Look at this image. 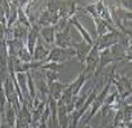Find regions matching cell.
Here are the masks:
<instances>
[{"mask_svg":"<svg viewBox=\"0 0 132 128\" xmlns=\"http://www.w3.org/2000/svg\"><path fill=\"white\" fill-rule=\"evenodd\" d=\"M42 36L44 38V40L49 43H52L53 40H54V31H53L52 27H45L41 31Z\"/></svg>","mask_w":132,"mask_h":128,"instance_id":"obj_5","label":"cell"},{"mask_svg":"<svg viewBox=\"0 0 132 128\" xmlns=\"http://www.w3.org/2000/svg\"><path fill=\"white\" fill-rule=\"evenodd\" d=\"M37 35H38V29L37 27H34V29L31 30V33L28 35V51L31 53H33L34 51V47H35V42L37 40Z\"/></svg>","mask_w":132,"mask_h":128,"instance_id":"obj_4","label":"cell"},{"mask_svg":"<svg viewBox=\"0 0 132 128\" xmlns=\"http://www.w3.org/2000/svg\"><path fill=\"white\" fill-rule=\"evenodd\" d=\"M122 5H123V6H125L128 10H132V1H131V2H125V1H123V2H122Z\"/></svg>","mask_w":132,"mask_h":128,"instance_id":"obj_9","label":"cell"},{"mask_svg":"<svg viewBox=\"0 0 132 128\" xmlns=\"http://www.w3.org/2000/svg\"><path fill=\"white\" fill-rule=\"evenodd\" d=\"M72 23H73L75 25H76V26L78 27V31H79V32L82 34V36L86 39V41L88 42L89 44H92V43H93V41H92V39H90V36H89V34H88V33H87V32L85 31V29H84V27H82L81 25H80V24L78 23L77 20H72Z\"/></svg>","mask_w":132,"mask_h":128,"instance_id":"obj_8","label":"cell"},{"mask_svg":"<svg viewBox=\"0 0 132 128\" xmlns=\"http://www.w3.org/2000/svg\"><path fill=\"white\" fill-rule=\"evenodd\" d=\"M47 54H49V51L45 50V48L43 47V45H37L36 49H35V52H34V58L36 60L38 59H43L44 57H46Z\"/></svg>","mask_w":132,"mask_h":128,"instance_id":"obj_6","label":"cell"},{"mask_svg":"<svg viewBox=\"0 0 132 128\" xmlns=\"http://www.w3.org/2000/svg\"><path fill=\"white\" fill-rule=\"evenodd\" d=\"M19 57H20V59L23 60V61H26V62H28V61H31V59H32V53L28 51V49H25V48H22L19 50Z\"/></svg>","mask_w":132,"mask_h":128,"instance_id":"obj_7","label":"cell"},{"mask_svg":"<svg viewBox=\"0 0 132 128\" xmlns=\"http://www.w3.org/2000/svg\"><path fill=\"white\" fill-rule=\"evenodd\" d=\"M85 128H90V127H89V126H87V127H85Z\"/></svg>","mask_w":132,"mask_h":128,"instance_id":"obj_11","label":"cell"},{"mask_svg":"<svg viewBox=\"0 0 132 128\" xmlns=\"http://www.w3.org/2000/svg\"><path fill=\"white\" fill-rule=\"evenodd\" d=\"M101 44L100 48H109L112 44H115L119 41V38L115 33H109V34H105L102 36L101 39Z\"/></svg>","mask_w":132,"mask_h":128,"instance_id":"obj_2","label":"cell"},{"mask_svg":"<svg viewBox=\"0 0 132 128\" xmlns=\"http://www.w3.org/2000/svg\"><path fill=\"white\" fill-rule=\"evenodd\" d=\"M128 127H129V128H132V121H130V123H128Z\"/></svg>","mask_w":132,"mask_h":128,"instance_id":"obj_10","label":"cell"},{"mask_svg":"<svg viewBox=\"0 0 132 128\" xmlns=\"http://www.w3.org/2000/svg\"><path fill=\"white\" fill-rule=\"evenodd\" d=\"M56 43L59 44V47L65 49L67 47H69V43H70V38L68 35V31H63L60 32L58 35H56Z\"/></svg>","mask_w":132,"mask_h":128,"instance_id":"obj_3","label":"cell"},{"mask_svg":"<svg viewBox=\"0 0 132 128\" xmlns=\"http://www.w3.org/2000/svg\"><path fill=\"white\" fill-rule=\"evenodd\" d=\"M98 61H100V56H98V48L97 45H95V48H93L90 50L89 54L87 56L86 58V62H87V69H86V73H88L87 75H90L94 69L96 68Z\"/></svg>","mask_w":132,"mask_h":128,"instance_id":"obj_1","label":"cell"}]
</instances>
